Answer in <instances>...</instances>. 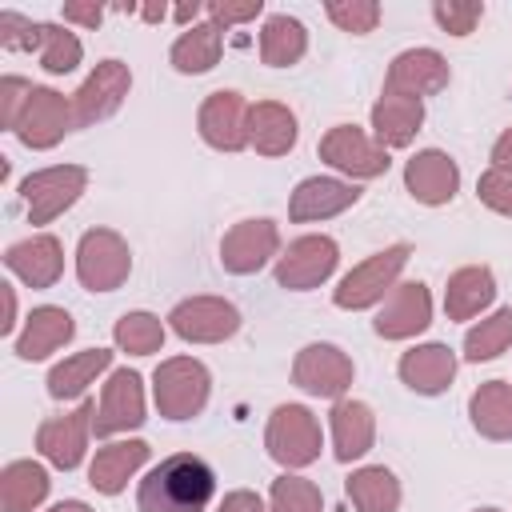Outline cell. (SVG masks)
I'll list each match as a JSON object with an SVG mask.
<instances>
[{
	"label": "cell",
	"instance_id": "32",
	"mask_svg": "<svg viewBox=\"0 0 512 512\" xmlns=\"http://www.w3.org/2000/svg\"><path fill=\"white\" fill-rule=\"evenodd\" d=\"M48 468L36 460H12L0 472V504L4 512H36L48 500Z\"/></svg>",
	"mask_w": 512,
	"mask_h": 512
},
{
	"label": "cell",
	"instance_id": "28",
	"mask_svg": "<svg viewBox=\"0 0 512 512\" xmlns=\"http://www.w3.org/2000/svg\"><path fill=\"white\" fill-rule=\"evenodd\" d=\"M492 300H496V276L484 264L456 268L448 276V284H444V312H448V320H472Z\"/></svg>",
	"mask_w": 512,
	"mask_h": 512
},
{
	"label": "cell",
	"instance_id": "31",
	"mask_svg": "<svg viewBox=\"0 0 512 512\" xmlns=\"http://www.w3.org/2000/svg\"><path fill=\"white\" fill-rule=\"evenodd\" d=\"M220 52H224V28L208 20V24H192V28H184V32L176 36L168 60H172L176 72H184V76H200V72H212V68L220 64Z\"/></svg>",
	"mask_w": 512,
	"mask_h": 512
},
{
	"label": "cell",
	"instance_id": "2",
	"mask_svg": "<svg viewBox=\"0 0 512 512\" xmlns=\"http://www.w3.org/2000/svg\"><path fill=\"white\" fill-rule=\"evenodd\" d=\"M412 248L400 240V244H388L380 252H372L368 260H360L352 272L340 276V284L332 288V304L344 308V312H364V308H376L384 304V296L396 288L404 264H408Z\"/></svg>",
	"mask_w": 512,
	"mask_h": 512
},
{
	"label": "cell",
	"instance_id": "44",
	"mask_svg": "<svg viewBox=\"0 0 512 512\" xmlns=\"http://www.w3.org/2000/svg\"><path fill=\"white\" fill-rule=\"evenodd\" d=\"M204 12L212 16V24L228 28V24H248V20H256V16L264 12V0H244V4H232V0H212Z\"/></svg>",
	"mask_w": 512,
	"mask_h": 512
},
{
	"label": "cell",
	"instance_id": "16",
	"mask_svg": "<svg viewBox=\"0 0 512 512\" xmlns=\"http://www.w3.org/2000/svg\"><path fill=\"white\" fill-rule=\"evenodd\" d=\"M144 424V380L132 368H112L96 404V420L92 432L96 436H120L128 428Z\"/></svg>",
	"mask_w": 512,
	"mask_h": 512
},
{
	"label": "cell",
	"instance_id": "35",
	"mask_svg": "<svg viewBox=\"0 0 512 512\" xmlns=\"http://www.w3.org/2000/svg\"><path fill=\"white\" fill-rule=\"evenodd\" d=\"M164 336H168V328L152 312H124L112 324V340L128 356H152V352H160L164 348Z\"/></svg>",
	"mask_w": 512,
	"mask_h": 512
},
{
	"label": "cell",
	"instance_id": "9",
	"mask_svg": "<svg viewBox=\"0 0 512 512\" xmlns=\"http://www.w3.org/2000/svg\"><path fill=\"white\" fill-rule=\"evenodd\" d=\"M352 360L344 348L336 344H304L292 360V384L308 396H320V400H344V392L352 388Z\"/></svg>",
	"mask_w": 512,
	"mask_h": 512
},
{
	"label": "cell",
	"instance_id": "6",
	"mask_svg": "<svg viewBox=\"0 0 512 512\" xmlns=\"http://www.w3.org/2000/svg\"><path fill=\"white\" fill-rule=\"evenodd\" d=\"M88 188V168L80 164H52V168H36L20 180V196L28 208L32 224H52L56 216H64Z\"/></svg>",
	"mask_w": 512,
	"mask_h": 512
},
{
	"label": "cell",
	"instance_id": "50",
	"mask_svg": "<svg viewBox=\"0 0 512 512\" xmlns=\"http://www.w3.org/2000/svg\"><path fill=\"white\" fill-rule=\"evenodd\" d=\"M48 512H92L84 500H60V504H52Z\"/></svg>",
	"mask_w": 512,
	"mask_h": 512
},
{
	"label": "cell",
	"instance_id": "11",
	"mask_svg": "<svg viewBox=\"0 0 512 512\" xmlns=\"http://www.w3.org/2000/svg\"><path fill=\"white\" fill-rule=\"evenodd\" d=\"M92 420H96V404L92 400H80L72 412L64 416H48L40 428H36V448L40 456L60 468V472H72L80 468L84 452H88V436H92Z\"/></svg>",
	"mask_w": 512,
	"mask_h": 512
},
{
	"label": "cell",
	"instance_id": "20",
	"mask_svg": "<svg viewBox=\"0 0 512 512\" xmlns=\"http://www.w3.org/2000/svg\"><path fill=\"white\" fill-rule=\"evenodd\" d=\"M404 188H408V196L416 204L440 208L460 192V168H456V160L448 152L424 148L404 164Z\"/></svg>",
	"mask_w": 512,
	"mask_h": 512
},
{
	"label": "cell",
	"instance_id": "41",
	"mask_svg": "<svg viewBox=\"0 0 512 512\" xmlns=\"http://www.w3.org/2000/svg\"><path fill=\"white\" fill-rule=\"evenodd\" d=\"M0 48L8 52H40V24L4 8L0 12Z\"/></svg>",
	"mask_w": 512,
	"mask_h": 512
},
{
	"label": "cell",
	"instance_id": "46",
	"mask_svg": "<svg viewBox=\"0 0 512 512\" xmlns=\"http://www.w3.org/2000/svg\"><path fill=\"white\" fill-rule=\"evenodd\" d=\"M216 512H268V504H264L256 492L236 488V492H224V500H220V508H216Z\"/></svg>",
	"mask_w": 512,
	"mask_h": 512
},
{
	"label": "cell",
	"instance_id": "38",
	"mask_svg": "<svg viewBox=\"0 0 512 512\" xmlns=\"http://www.w3.org/2000/svg\"><path fill=\"white\" fill-rule=\"evenodd\" d=\"M268 512H324V496L312 480L284 472L268 488Z\"/></svg>",
	"mask_w": 512,
	"mask_h": 512
},
{
	"label": "cell",
	"instance_id": "37",
	"mask_svg": "<svg viewBox=\"0 0 512 512\" xmlns=\"http://www.w3.org/2000/svg\"><path fill=\"white\" fill-rule=\"evenodd\" d=\"M36 56H40V68L48 76H68L84 60V44L76 32L60 28V24H40V52Z\"/></svg>",
	"mask_w": 512,
	"mask_h": 512
},
{
	"label": "cell",
	"instance_id": "17",
	"mask_svg": "<svg viewBox=\"0 0 512 512\" xmlns=\"http://www.w3.org/2000/svg\"><path fill=\"white\" fill-rule=\"evenodd\" d=\"M448 80H452V68L436 48H408L388 64L384 92L408 96V100H424V96L444 92Z\"/></svg>",
	"mask_w": 512,
	"mask_h": 512
},
{
	"label": "cell",
	"instance_id": "1",
	"mask_svg": "<svg viewBox=\"0 0 512 512\" xmlns=\"http://www.w3.org/2000/svg\"><path fill=\"white\" fill-rule=\"evenodd\" d=\"M216 492V472L196 452L164 456L136 488L140 512H204Z\"/></svg>",
	"mask_w": 512,
	"mask_h": 512
},
{
	"label": "cell",
	"instance_id": "26",
	"mask_svg": "<svg viewBox=\"0 0 512 512\" xmlns=\"http://www.w3.org/2000/svg\"><path fill=\"white\" fill-rule=\"evenodd\" d=\"M296 112L280 100H260L252 104L248 116V148H256L260 156H288L296 148Z\"/></svg>",
	"mask_w": 512,
	"mask_h": 512
},
{
	"label": "cell",
	"instance_id": "8",
	"mask_svg": "<svg viewBox=\"0 0 512 512\" xmlns=\"http://www.w3.org/2000/svg\"><path fill=\"white\" fill-rule=\"evenodd\" d=\"M320 160L336 172H344L352 184L356 180H376L388 172V148H380L364 128L356 124H336L320 136Z\"/></svg>",
	"mask_w": 512,
	"mask_h": 512
},
{
	"label": "cell",
	"instance_id": "13",
	"mask_svg": "<svg viewBox=\"0 0 512 512\" xmlns=\"http://www.w3.org/2000/svg\"><path fill=\"white\" fill-rule=\"evenodd\" d=\"M76 128V112H72V96L56 92V88H32V100L16 124V140L32 152H44V148H56L68 132Z\"/></svg>",
	"mask_w": 512,
	"mask_h": 512
},
{
	"label": "cell",
	"instance_id": "25",
	"mask_svg": "<svg viewBox=\"0 0 512 512\" xmlns=\"http://www.w3.org/2000/svg\"><path fill=\"white\" fill-rule=\"evenodd\" d=\"M396 372H400V380L412 388V392H420V396H440L452 380H456V352L448 348V344H416V348H408L404 356H400V364H396Z\"/></svg>",
	"mask_w": 512,
	"mask_h": 512
},
{
	"label": "cell",
	"instance_id": "7",
	"mask_svg": "<svg viewBox=\"0 0 512 512\" xmlns=\"http://www.w3.org/2000/svg\"><path fill=\"white\" fill-rule=\"evenodd\" d=\"M340 264V244L324 232L296 236L280 256H276V284L288 292H312L320 288Z\"/></svg>",
	"mask_w": 512,
	"mask_h": 512
},
{
	"label": "cell",
	"instance_id": "52",
	"mask_svg": "<svg viewBox=\"0 0 512 512\" xmlns=\"http://www.w3.org/2000/svg\"><path fill=\"white\" fill-rule=\"evenodd\" d=\"M476 512H500V508H476Z\"/></svg>",
	"mask_w": 512,
	"mask_h": 512
},
{
	"label": "cell",
	"instance_id": "47",
	"mask_svg": "<svg viewBox=\"0 0 512 512\" xmlns=\"http://www.w3.org/2000/svg\"><path fill=\"white\" fill-rule=\"evenodd\" d=\"M492 168L512 172V128H504V132L496 136V144H492Z\"/></svg>",
	"mask_w": 512,
	"mask_h": 512
},
{
	"label": "cell",
	"instance_id": "22",
	"mask_svg": "<svg viewBox=\"0 0 512 512\" xmlns=\"http://www.w3.org/2000/svg\"><path fill=\"white\" fill-rule=\"evenodd\" d=\"M328 428H332V452L340 464L364 460L376 444V412L364 400H336L328 412Z\"/></svg>",
	"mask_w": 512,
	"mask_h": 512
},
{
	"label": "cell",
	"instance_id": "48",
	"mask_svg": "<svg viewBox=\"0 0 512 512\" xmlns=\"http://www.w3.org/2000/svg\"><path fill=\"white\" fill-rule=\"evenodd\" d=\"M0 292H4V320H0V332L12 336V328H16V288H12V284H0Z\"/></svg>",
	"mask_w": 512,
	"mask_h": 512
},
{
	"label": "cell",
	"instance_id": "33",
	"mask_svg": "<svg viewBox=\"0 0 512 512\" xmlns=\"http://www.w3.org/2000/svg\"><path fill=\"white\" fill-rule=\"evenodd\" d=\"M344 492L356 512H396L400 508V480L384 464H364L344 480Z\"/></svg>",
	"mask_w": 512,
	"mask_h": 512
},
{
	"label": "cell",
	"instance_id": "34",
	"mask_svg": "<svg viewBox=\"0 0 512 512\" xmlns=\"http://www.w3.org/2000/svg\"><path fill=\"white\" fill-rule=\"evenodd\" d=\"M304 52H308V32H304V24L296 16L276 12V16L264 20V28H260V60L268 68H292V64L304 60Z\"/></svg>",
	"mask_w": 512,
	"mask_h": 512
},
{
	"label": "cell",
	"instance_id": "21",
	"mask_svg": "<svg viewBox=\"0 0 512 512\" xmlns=\"http://www.w3.org/2000/svg\"><path fill=\"white\" fill-rule=\"evenodd\" d=\"M4 268L28 288H52L64 276V248L52 232H36L4 248Z\"/></svg>",
	"mask_w": 512,
	"mask_h": 512
},
{
	"label": "cell",
	"instance_id": "36",
	"mask_svg": "<svg viewBox=\"0 0 512 512\" xmlns=\"http://www.w3.org/2000/svg\"><path fill=\"white\" fill-rule=\"evenodd\" d=\"M508 344H512V308H496L492 316H484L464 332V360L472 364L496 360L500 352H508Z\"/></svg>",
	"mask_w": 512,
	"mask_h": 512
},
{
	"label": "cell",
	"instance_id": "10",
	"mask_svg": "<svg viewBox=\"0 0 512 512\" xmlns=\"http://www.w3.org/2000/svg\"><path fill=\"white\" fill-rule=\"evenodd\" d=\"M168 328L188 344H220L240 332V308L224 296H188L168 312Z\"/></svg>",
	"mask_w": 512,
	"mask_h": 512
},
{
	"label": "cell",
	"instance_id": "51",
	"mask_svg": "<svg viewBox=\"0 0 512 512\" xmlns=\"http://www.w3.org/2000/svg\"><path fill=\"white\" fill-rule=\"evenodd\" d=\"M140 16H144L148 24H160V20L168 16V8H164V4H160V8H156V4H148V8H140Z\"/></svg>",
	"mask_w": 512,
	"mask_h": 512
},
{
	"label": "cell",
	"instance_id": "19",
	"mask_svg": "<svg viewBox=\"0 0 512 512\" xmlns=\"http://www.w3.org/2000/svg\"><path fill=\"white\" fill-rule=\"evenodd\" d=\"M360 200V188L352 180H336V176H308L292 188L288 196V220L292 224H316V220H332L340 212H348Z\"/></svg>",
	"mask_w": 512,
	"mask_h": 512
},
{
	"label": "cell",
	"instance_id": "12",
	"mask_svg": "<svg viewBox=\"0 0 512 512\" xmlns=\"http://www.w3.org/2000/svg\"><path fill=\"white\" fill-rule=\"evenodd\" d=\"M132 88V72L124 60H100L84 84L72 92V112H76V128H88V124H100L108 116L120 112L124 96Z\"/></svg>",
	"mask_w": 512,
	"mask_h": 512
},
{
	"label": "cell",
	"instance_id": "39",
	"mask_svg": "<svg viewBox=\"0 0 512 512\" xmlns=\"http://www.w3.org/2000/svg\"><path fill=\"white\" fill-rule=\"evenodd\" d=\"M324 16L340 28V32H352V36H364L380 24V4L376 0H328L324 4Z\"/></svg>",
	"mask_w": 512,
	"mask_h": 512
},
{
	"label": "cell",
	"instance_id": "43",
	"mask_svg": "<svg viewBox=\"0 0 512 512\" xmlns=\"http://www.w3.org/2000/svg\"><path fill=\"white\" fill-rule=\"evenodd\" d=\"M476 196H480L484 208H492V212H500V216H512V172H500V168L480 172Z\"/></svg>",
	"mask_w": 512,
	"mask_h": 512
},
{
	"label": "cell",
	"instance_id": "4",
	"mask_svg": "<svg viewBox=\"0 0 512 512\" xmlns=\"http://www.w3.org/2000/svg\"><path fill=\"white\" fill-rule=\"evenodd\" d=\"M264 448L280 468H308L320 460V420L304 404H276L264 428Z\"/></svg>",
	"mask_w": 512,
	"mask_h": 512
},
{
	"label": "cell",
	"instance_id": "14",
	"mask_svg": "<svg viewBox=\"0 0 512 512\" xmlns=\"http://www.w3.org/2000/svg\"><path fill=\"white\" fill-rule=\"evenodd\" d=\"M248 116H252V104L236 88L208 92V100L196 112L200 140L216 152H240L248 148Z\"/></svg>",
	"mask_w": 512,
	"mask_h": 512
},
{
	"label": "cell",
	"instance_id": "30",
	"mask_svg": "<svg viewBox=\"0 0 512 512\" xmlns=\"http://www.w3.org/2000/svg\"><path fill=\"white\" fill-rule=\"evenodd\" d=\"M468 420L484 440H512V384L484 380L468 396Z\"/></svg>",
	"mask_w": 512,
	"mask_h": 512
},
{
	"label": "cell",
	"instance_id": "42",
	"mask_svg": "<svg viewBox=\"0 0 512 512\" xmlns=\"http://www.w3.org/2000/svg\"><path fill=\"white\" fill-rule=\"evenodd\" d=\"M32 88L36 84H28L24 76H4L0 80V124L8 132H16V124H20V116H24L28 100H32Z\"/></svg>",
	"mask_w": 512,
	"mask_h": 512
},
{
	"label": "cell",
	"instance_id": "45",
	"mask_svg": "<svg viewBox=\"0 0 512 512\" xmlns=\"http://www.w3.org/2000/svg\"><path fill=\"white\" fill-rule=\"evenodd\" d=\"M60 16L68 20V24H80V28H96L100 20H104V8L92 0V4H80V0H68L64 8H60Z\"/></svg>",
	"mask_w": 512,
	"mask_h": 512
},
{
	"label": "cell",
	"instance_id": "3",
	"mask_svg": "<svg viewBox=\"0 0 512 512\" xmlns=\"http://www.w3.org/2000/svg\"><path fill=\"white\" fill-rule=\"evenodd\" d=\"M212 376L196 356H168L152 372V400L164 420H192L204 412Z\"/></svg>",
	"mask_w": 512,
	"mask_h": 512
},
{
	"label": "cell",
	"instance_id": "27",
	"mask_svg": "<svg viewBox=\"0 0 512 512\" xmlns=\"http://www.w3.org/2000/svg\"><path fill=\"white\" fill-rule=\"evenodd\" d=\"M420 124H424V100H408V96L384 92L372 104V140L380 148H408L416 140Z\"/></svg>",
	"mask_w": 512,
	"mask_h": 512
},
{
	"label": "cell",
	"instance_id": "23",
	"mask_svg": "<svg viewBox=\"0 0 512 512\" xmlns=\"http://www.w3.org/2000/svg\"><path fill=\"white\" fill-rule=\"evenodd\" d=\"M152 448L148 440H112L104 448H96L92 464H88V484L104 496H120L128 488V480L148 464Z\"/></svg>",
	"mask_w": 512,
	"mask_h": 512
},
{
	"label": "cell",
	"instance_id": "40",
	"mask_svg": "<svg viewBox=\"0 0 512 512\" xmlns=\"http://www.w3.org/2000/svg\"><path fill=\"white\" fill-rule=\"evenodd\" d=\"M432 16H436V24L448 36H468L484 20V4L480 0H436L432 4Z\"/></svg>",
	"mask_w": 512,
	"mask_h": 512
},
{
	"label": "cell",
	"instance_id": "18",
	"mask_svg": "<svg viewBox=\"0 0 512 512\" xmlns=\"http://www.w3.org/2000/svg\"><path fill=\"white\" fill-rule=\"evenodd\" d=\"M428 324H432V292H428V284H420V280L396 284V288L384 296V304H380V312H376V320H372V328H376L380 340H412V336H420Z\"/></svg>",
	"mask_w": 512,
	"mask_h": 512
},
{
	"label": "cell",
	"instance_id": "15",
	"mask_svg": "<svg viewBox=\"0 0 512 512\" xmlns=\"http://www.w3.org/2000/svg\"><path fill=\"white\" fill-rule=\"evenodd\" d=\"M276 252H280V228H276V220H268V216L240 220V224H232V228L224 232V240H220V264H224V272H232V276H252V272H260L268 260H276Z\"/></svg>",
	"mask_w": 512,
	"mask_h": 512
},
{
	"label": "cell",
	"instance_id": "24",
	"mask_svg": "<svg viewBox=\"0 0 512 512\" xmlns=\"http://www.w3.org/2000/svg\"><path fill=\"white\" fill-rule=\"evenodd\" d=\"M72 336H76V320H72L64 308H56V304H40V308L28 312L24 332L12 340V352H16L20 360H48V356L60 352Z\"/></svg>",
	"mask_w": 512,
	"mask_h": 512
},
{
	"label": "cell",
	"instance_id": "49",
	"mask_svg": "<svg viewBox=\"0 0 512 512\" xmlns=\"http://www.w3.org/2000/svg\"><path fill=\"white\" fill-rule=\"evenodd\" d=\"M196 16H200V4H180V8H172V20H176V24H184V28H192V24H196Z\"/></svg>",
	"mask_w": 512,
	"mask_h": 512
},
{
	"label": "cell",
	"instance_id": "29",
	"mask_svg": "<svg viewBox=\"0 0 512 512\" xmlns=\"http://www.w3.org/2000/svg\"><path fill=\"white\" fill-rule=\"evenodd\" d=\"M112 356L116 352H108V348H84V352L64 356L48 372V396L52 400H76V396H84L88 384H96V376L112 368Z\"/></svg>",
	"mask_w": 512,
	"mask_h": 512
},
{
	"label": "cell",
	"instance_id": "5",
	"mask_svg": "<svg viewBox=\"0 0 512 512\" xmlns=\"http://www.w3.org/2000/svg\"><path fill=\"white\" fill-rule=\"evenodd\" d=\"M132 272V248L112 228H88L76 244V280L88 292H116Z\"/></svg>",
	"mask_w": 512,
	"mask_h": 512
}]
</instances>
